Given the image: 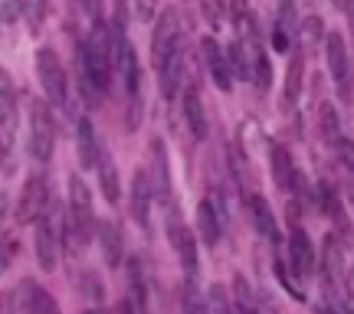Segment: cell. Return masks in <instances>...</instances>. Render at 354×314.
<instances>
[{
	"mask_svg": "<svg viewBox=\"0 0 354 314\" xmlns=\"http://www.w3.org/2000/svg\"><path fill=\"white\" fill-rule=\"evenodd\" d=\"M82 76L86 88L92 92H109L115 72V50H112V26L105 20H92V33L82 43Z\"/></svg>",
	"mask_w": 354,
	"mask_h": 314,
	"instance_id": "6da1fadb",
	"label": "cell"
},
{
	"mask_svg": "<svg viewBox=\"0 0 354 314\" xmlns=\"http://www.w3.org/2000/svg\"><path fill=\"white\" fill-rule=\"evenodd\" d=\"M95 236V213H92V197L88 187L73 177L69 180V210H66V223H63V239H69L73 246H86L88 239Z\"/></svg>",
	"mask_w": 354,
	"mask_h": 314,
	"instance_id": "7a4b0ae2",
	"label": "cell"
},
{
	"mask_svg": "<svg viewBox=\"0 0 354 314\" xmlns=\"http://www.w3.org/2000/svg\"><path fill=\"white\" fill-rule=\"evenodd\" d=\"M59 239H63V213H59V206L53 203V206H46V213L37 219V262L43 272H53V268H56Z\"/></svg>",
	"mask_w": 354,
	"mask_h": 314,
	"instance_id": "3957f363",
	"label": "cell"
},
{
	"mask_svg": "<svg viewBox=\"0 0 354 314\" xmlns=\"http://www.w3.org/2000/svg\"><path fill=\"white\" fill-rule=\"evenodd\" d=\"M53 148H56L53 115L46 108V101H33V108H30V154L43 164L53 157Z\"/></svg>",
	"mask_w": 354,
	"mask_h": 314,
	"instance_id": "277c9868",
	"label": "cell"
},
{
	"mask_svg": "<svg viewBox=\"0 0 354 314\" xmlns=\"http://www.w3.org/2000/svg\"><path fill=\"white\" fill-rule=\"evenodd\" d=\"M37 72H39V82H43L46 99H50L56 108H66L69 86H66V69H63V63H59V56L43 46V50L37 52Z\"/></svg>",
	"mask_w": 354,
	"mask_h": 314,
	"instance_id": "5b68a950",
	"label": "cell"
},
{
	"mask_svg": "<svg viewBox=\"0 0 354 314\" xmlns=\"http://www.w3.org/2000/svg\"><path fill=\"white\" fill-rule=\"evenodd\" d=\"M112 50H115V69L125 79V88L135 95L138 92V56H135V46H131V39L125 33V20L122 17H115L112 23Z\"/></svg>",
	"mask_w": 354,
	"mask_h": 314,
	"instance_id": "8992f818",
	"label": "cell"
},
{
	"mask_svg": "<svg viewBox=\"0 0 354 314\" xmlns=\"http://www.w3.org/2000/svg\"><path fill=\"white\" fill-rule=\"evenodd\" d=\"M325 59H328V72L342 92V99H351V59H348V46H344L342 33H325Z\"/></svg>",
	"mask_w": 354,
	"mask_h": 314,
	"instance_id": "52a82bcc",
	"label": "cell"
},
{
	"mask_svg": "<svg viewBox=\"0 0 354 314\" xmlns=\"http://www.w3.org/2000/svg\"><path fill=\"white\" fill-rule=\"evenodd\" d=\"M50 206V190H46V180L39 174L26 177L24 190H20V200H17V219L20 223H37L39 216L46 213Z\"/></svg>",
	"mask_w": 354,
	"mask_h": 314,
	"instance_id": "ba28073f",
	"label": "cell"
},
{
	"mask_svg": "<svg viewBox=\"0 0 354 314\" xmlns=\"http://www.w3.org/2000/svg\"><path fill=\"white\" fill-rule=\"evenodd\" d=\"M167 236H171V246H174V252H177V262H180V268L194 278V275H197V242H194L190 229L184 226L174 213H171V219H167Z\"/></svg>",
	"mask_w": 354,
	"mask_h": 314,
	"instance_id": "9c48e42d",
	"label": "cell"
},
{
	"mask_svg": "<svg viewBox=\"0 0 354 314\" xmlns=\"http://www.w3.org/2000/svg\"><path fill=\"white\" fill-rule=\"evenodd\" d=\"M180 43V23H177V10L167 7L161 17H158V26H154V37H151V52H154V66L165 59L167 52L174 50Z\"/></svg>",
	"mask_w": 354,
	"mask_h": 314,
	"instance_id": "30bf717a",
	"label": "cell"
},
{
	"mask_svg": "<svg viewBox=\"0 0 354 314\" xmlns=\"http://www.w3.org/2000/svg\"><path fill=\"white\" fill-rule=\"evenodd\" d=\"M201 50H203V63H207V69H210L214 86L220 88V92H230V86H233V72H230V63H227V50H223L214 37H203Z\"/></svg>",
	"mask_w": 354,
	"mask_h": 314,
	"instance_id": "8fae6325",
	"label": "cell"
},
{
	"mask_svg": "<svg viewBox=\"0 0 354 314\" xmlns=\"http://www.w3.org/2000/svg\"><path fill=\"white\" fill-rule=\"evenodd\" d=\"M158 79H161V95L165 99H177L180 79H184V46L180 43L158 63Z\"/></svg>",
	"mask_w": 354,
	"mask_h": 314,
	"instance_id": "7c38bea8",
	"label": "cell"
},
{
	"mask_svg": "<svg viewBox=\"0 0 354 314\" xmlns=\"http://www.w3.org/2000/svg\"><path fill=\"white\" fill-rule=\"evenodd\" d=\"M289 265L292 272L299 278H308L315 275V249H312V242H308V236H305V229H295L289 239Z\"/></svg>",
	"mask_w": 354,
	"mask_h": 314,
	"instance_id": "4fadbf2b",
	"label": "cell"
},
{
	"mask_svg": "<svg viewBox=\"0 0 354 314\" xmlns=\"http://www.w3.org/2000/svg\"><path fill=\"white\" fill-rule=\"evenodd\" d=\"M246 213H250V223L259 236H266L269 242H279V226H276V216L269 210V203H266L263 193H250L246 197Z\"/></svg>",
	"mask_w": 354,
	"mask_h": 314,
	"instance_id": "5bb4252c",
	"label": "cell"
},
{
	"mask_svg": "<svg viewBox=\"0 0 354 314\" xmlns=\"http://www.w3.org/2000/svg\"><path fill=\"white\" fill-rule=\"evenodd\" d=\"M131 213H135V223L141 229L151 226V184H148L145 170L131 177Z\"/></svg>",
	"mask_w": 354,
	"mask_h": 314,
	"instance_id": "9a60e30c",
	"label": "cell"
},
{
	"mask_svg": "<svg viewBox=\"0 0 354 314\" xmlns=\"http://www.w3.org/2000/svg\"><path fill=\"white\" fill-rule=\"evenodd\" d=\"M95 236H99V249H102V259L109 268L122 265V252H125V242H122V229L115 226L112 219L105 223H95Z\"/></svg>",
	"mask_w": 354,
	"mask_h": 314,
	"instance_id": "2e32d148",
	"label": "cell"
},
{
	"mask_svg": "<svg viewBox=\"0 0 354 314\" xmlns=\"http://www.w3.org/2000/svg\"><path fill=\"white\" fill-rule=\"evenodd\" d=\"M295 3L292 0H279V10H276V26H272V46L276 52H289L292 33H295Z\"/></svg>",
	"mask_w": 354,
	"mask_h": 314,
	"instance_id": "e0dca14e",
	"label": "cell"
},
{
	"mask_svg": "<svg viewBox=\"0 0 354 314\" xmlns=\"http://www.w3.org/2000/svg\"><path fill=\"white\" fill-rule=\"evenodd\" d=\"M197 229H201V239L214 249L216 242H220V236H223V219H220V210H216V203L207 197V200H201V206H197Z\"/></svg>",
	"mask_w": 354,
	"mask_h": 314,
	"instance_id": "ac0fdd59",
	"label": "cell"
},
{
	"mask_svg": "<svg viewBox=\"0 0 354 314\" xmlns=\"http://www.w3.org/2000/svg\"><path fill=\"white\" fill-rule=\"evenodd\" d=\"M95 170H99V187H102V193H105V200L118 203L122 200V180H118V167H115L112 154L99 151V157H95Z\"/></svg>",
	"mask_w": 354,
	"mask_h": 314,
	"instance_id": "d6986e66",
	"label": "cell"
},
{
	"mask_svg": "<svg viewBox=\"0 0 354 314\" xmlns=\"http://www.w3.org/2000/svg\"><path fill=\"white\" fill-rule=\"evenodd\" d=\"M272 177H276V187L279 190H295V177H299V170H295V164H292V154L282 148V144H272Z\"/></svg>",
	"mask_w": 354,
	"mask_h": 314,
	"instance_id": "ffe728a7",
	"label": "cell"
},
{
	"mask_svg": "<svg viewBox=\"0 0 354 314\" xmlns=\"http://www.w3.org/2000/svg\"><path fill=\"white\" fill-rule=\"evenodd\" d=\"M184 118H187V128L194 138L197 141L207 138V115H203L201 92H197V88H187V92H184Z\"/></svg>",
	"mask_w": 354,
	"mask_h": 314,
	"instance_id": "44dd1931",
	"label": "cell"
},
{
	"mask_svg": "<svg viewBox=\"0 0 354 314\" xmlns=\"http://www.w3.org/2000/svg\"><path fill=\"white\" fill-rule=\"evenodd\" d=\"M76 148H79V161L82 167H95V157H99V141H95V131L88 125V118H79L76 121Z\"/></svg>",
	"mask_w": 354,
	"mask_h": 314,
	"instance_id": "7402d4cb",
	"label": "cell"
},
{
	"mask_svg": "<svg viewBox=\"0 0 354 314\" xmlns=\"http://www.w3.org/2000/svg\"><path fill=\"white\" fill-rule=\"evenodd\" d=\"M37 291H39L37 282L24 278V282L13 288L10 302H7V314H37Z\"/></svg>",
	"mask_w": 354,
	"mask_h": 314,
	"instance_id": "603a6c76",
	"label": "cell"
},
{
	"mask_svg": "<svg viewBox=\"0 0 354 314\" xmlns=\"http://www.w3.org/2000/svg\"><path fill=\"white\" fill-rule=\"evenodd\" d=\"M128 288H131V302L138 308V314H145L148 308V278H145V265L141 259H128Z\"/></svg>",
	"mask_w": 354,
	"mask_h": 314,
	"instance_id": "cb8c5ba5",
	"label": "cell"
},
{
	"mask_svg": "<svg viewBox=\"0 0 354 314\" xmlns=\"http://www.w3.org/2000/svg\"><path fill=\"white\" fill-rule=\"evenodd\" d=\"M322 268H325V285H335L342 278V262H344V246L338 242V236H325V252H322Z\"/></svg>",
	"mask_w": 354,
	"mask_h": 314,
	"instance_id": "d4e9b609",
	"label": "cell"
},
{
	"mask_svg": "<svg viewBox=\"0 0 354 314\" xmlns=\"http://www.w3.org/2000/svg\"><path fill=\"white\" fill-rule=\"evenodd\" d=\"M154 151V167H158V174H154V180H158V197L161 200H171V177H167V157H165V144L161 141H154L151 144Z\"/></svg>",
	"mask_w": 354,
	"mask_h": 314,
	"instance_id": "484cf974",
	"label": "cell"
},
{
	"mask_svg": "<svg viewBox=\"0 0 354 314\" xmlns=\"http://www.w3.org/2000/svg\"><path fill=\"white\" fill-rule=\"evenodd\" d=\"M302 95V52H295L286 72V105H295Z\"/></svg>",
	"mask_w": 354,
	"mask_h": 314,
	"instance_id": "4316f807",
	"label": "cell"
},
{
	"mask_svg": "<svg viewBox=\"0 0 354 314\" xmlns=\"http://www.w3.org/2000/svg\"><path fill=\"white\" fill-rule=\"evenodd\" d=\"M318 193H322V206H325V213H328L331 219H335V223L344 229V236H348V233H351V226H348V219H344V213H342L338 193L331 190V184H322V187H318Z\"/></svg>",
	"mask_w": 354,
	"mask_h": 314,
	"instance_id": "83f0119b",
	"label": "cell"
},
{
	"mask_svg": "<svg viewBox=\"0 0 354 314\" xmlns=\"http://www.w3.org/2000/svg\"><path fill=\"white\" fill-rule=\"evenodd\" d=\"M230 20H233L236 37H240V33H246V30H253L256 17H253V10H250V0H230Z\"/></svg>",
	"mask_w": 354,
	"mask_h": 314,
	"instance_id": "f1b7e54d",
	"label": "cell"
},
{
	"mask_svg": "<svg viewBox=\"0 0 354 314\" xmlns=\"http://www.w3.org/2000/svg\"><path fill=\"white\" fill-rule=\"evenodd\" d=\"M318 121H322V135H325V141H338V115H335V108H331L328 101L322 105V112H318Z\"/></svg>",
	"mask_w": 354,
	"mask_h": 314,
	"instance_id": "f546056e",
	"label": "cell"
},
{
	"mask_svg": "<svg viewBox=\"0 0 354 314\" xmlns=\"http://www.w3.org/2000/svg\"><path fill=\"white\" fill-rule=\"evenodd\" d=\"M207 314H233V308H230V302H227V291H223V285H210Z\"/></svg>",
	"mask_w": 354,
	"mask_h": 314,
	"instance_id": "4dcf8cb0",
	"label": "cell"
},
{
	"mask_svg": "<svg viewBox=\"0 0 354 314\" xmlns=\"http://www.w3.org/2000/svg\"><path fill=\"white\" fill-rule=\"evenodd\" d=\"M256 82V86L263 88H269V82H272V66H269V56H266V52H259V56H256V63H253V76H250Z\"/></svg>",
	"mask_w": 354,
	"mask_h": 314,
	"instance_id": "1f68e13d",
	"label": "cell"
},
{
	"mask_svg": "<svg viewBox=\"0 0 354 314\" xmlns=\"http://www.w3.org/2000/svg\"><path fill=\"white\" fill-rule=\"evenodd\" d=\"M223 7H227V0H201V10H203V17H207L210 30H220V23H223Z\"/></svg>",
	"mask_w": 354,
	"mask_h": 314,
	"instance_id": "d6a6232c",
	"label": "cell"
},
{
	"mask_svg": "<svg viewBox=\"0 0 354 314\" xmlns=\"http://www.w3.org/2000/svg\"><path fill=\"white\" fill-rule=\"evenodd\" d=\"M180 314H207V304H203V298L197 295V288H194V285H187V288H184V298H180Z\"/></svg>",
	"mask_w": 354,
	"mask_h": 314,
	"instance_id": "836d02e7",
	"label": "cell"
},
{
	"mask_svg": "<svg viewBox=\"0 0 354 314\" xmlns=\"http://www.w3.org/2000/svg\"><path fill=\"white\" fill-rule=\"evenodd\" d=\"M13 112V86L7 72H0V121H7Z\"/></svg>",
	"mask_w": 354,
	"mask_h": 314,
	"instance_id": "e575fe53",
	"label": "cell"
},
{
	"mask_svg": "<svg viewBox=\"0 0 354 314\" xmlns=\"http://www.w3.org/2000/svg\"><path fill=\"white\" fill-rule=\"evenodd\" d=\"M302 39H305V46H312V43H318V39H325V23H322V17H305Z\"/></svg>",
	"mask_w": 354,
	"mask_h": 314,
	"instance_id": "d590c367",
	"label": "cell"
},
{
	"mask_svg": "<svg viewBox=\"0 0 354 314\" xmlns=\"http://www.w3.org/2000/svg\"><path fill=\"white\" fill-rule=\"evenodd\" d=\"M335 154H338V161H342L344 170H354V141L338 138L335 141Z\"/></svg>",
	"mask_w": 354,
	"mask_h": 314,
	"instance_id": "8d00e7d4",
	"label": "cell"
},
{
	"mask_svg": "<svg viewBox=\"0 0 354 314\" xmlns=\"http://www.w3.org/2000/svg\"><path fill=\"white\" fill-rule=\"evenodd\" d=\"M37 314H59V304H56V298H53L50 291H37Z\"/></svg>",
	"mask_w": 354,
	"mask_h": 314,
	"instance_id": "74e56055",
	"label": "cell"
},
{
	"mask_svg": "<svg viewBox=\"0 0 354 314\" xmlns=\"http://www.w3.org/2000/svg\"><path fill=\"white\" fill-rule=\"evenodd\" d=\"M154 7H158V0H135V10H138V20H145V23H151Z\"/></svg>",
	"mask_w": 354,
	"mask_h": 314,
	"instance_id": "f35d334b",
	"label": "cell"
},
{
	"mask_svg": "<svg viewBox=\"0 0 354 314\" xmlns=\"http://www.w3.org/2000/svg\"><path fill=\"white\" fill-rule=\"evenodd\" d=\"M79 7L92 17V20H102V7H99V0H79Z\"/></svg>",
	"mask_w": 354,
	"mask_h": 314,
	"instance_id": "ab89813d",
	"label": "cell"
},
{
	"mask_svg": "<svg viewBox=\"0 0 354 314\" xmlns=\"http://www.w3.org/2000/svg\"><path fill=\"white\" fill-rule=\"evenodd\" d=\"M10 259H13V246L10 242H0V272H7Z\"/></svg>",
	"mask_w": 354,
	"mask_h": 314,
	"instance_id": "60d3db41",
	"label": "cell"
},
{
	"mask_svg": "<svg viewBox=\"0 0 354 314\" xmlns=\"http://www.w3.org/2000/svg\"><path fill=\"white\" fill-rule=\"evenodd\" d=\"M344 190H348V200H351V206H354V170H348V184H344Z\"/></svg>",
	"mask_w": 354,
	"mask_h": 314,
	"instance_id": "b9f144b4",
	"label": "cell"
},
{
	"mask_svg": "<svg viewBox=\"0 0 354 314\" xmlns=\"http://www.w3.org/2000/svg\"><path fill=\"white\" fill-rule=\"evenodd\" d=\"M318 314H344V308H338V304H322Z\"/></svg>",
	"mask_w": 354,
	"mask_h": 314,
	"instance_id": "7bdbcfd3",
	"label": "cell"
},
{
	"mask_svg": "<svg viewBox=\"0 0 354 314\" xmlns=\"http://www.w3.org/2000/svg\"><path fill=\"white\" fill-rule=\"evenodd\" d=\"M344 13H348V23L354 30V0H344Z\"/></svg>",
	"mask_w": 354,
	"mask_h": 314,
	"instance_id": "ee69618b",
	"label": "cell"
},
{
	"mask_svg": "<svg viewBox=\"0 0 354 314\" xmlns=\"http://www.w3.org/2000/svg\"><path fill=\"white\" fill-rule=\"evenodd\" d=\"M7 210H10V200H7V193H0V219L7 216Z\"/></svg>",
	"mask_w": 354,
	"mask_h": 314,
	"instance_id": "f6af8a7d",
	"label": "cell"
},
{
	"mask_svg": "<svg viewBox=\"0 0 354 314\" xmlns=\"http://www.w3.org/2000/svg\"><path fill=\"white\" fill-rule=\"evenodd\" d=\"M348 288L354 291V262H351V268H348Z\"/></svg>",
	"mask_w": 354,
	"mask_h": 314,
	"instance_id": "bcb514c9",
	"label": "cell"
},
{
	"mask_svg": "<svg viewBox=\"0 0 354 314\" xmlns=\"http://www.w3.org/2000/svg\"><path fill=\"white\" fill-rule=\"evenodd\" d=\"M0 314H7V302L3 298H0Z\"/></svg>",
	"mask_w": 354,
	"mask_h": 314,
	"instance_id": "7dc6e473",
	"label": "cell"
},
{
	"mask_svg": "<svg viewBox=\"0 0 354 314\" xmlns=\"http://www.w3.org/2000/svg\"><path fill=\"white\" fill-rule=\"evenodd\" d=\"M86 314H109V311H99V308H92V311H86Z\"/></svg>",
	"mask_w": 354,
	"mask_h": 314,
	"instance_id": "c3c4849f",
	"label": "cell"
},
{
	"mask_svg": "<svg viewBox=\"0 0 354 314\" xmlns=\"http://www.w3.org/2000/svg\"><path fill=\"white\" fill-rule=\"evenodd\" d=\"M331 3H335V7H344V0H331Z\"/></svg>",
	"mask_w": 354,
	"mask_h": 314,
	"instance_id": "681fc988",
	"label": "cell"
}]
</instances>
